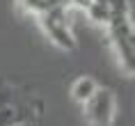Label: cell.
<instances>
[{
	"mask_svg": "<svg viewBox=\"0 0 135 126\" xmlns=\"http://www.w3.org/2000/svg\"><path fill=\"white\" fill-rule=\"evenodd\" d=\"M101 7L108 12L110 21L114 18H121V16H131L133 9H131V0H96Z\"/></svg>",
	"mask_w": 135,
	"mask_h": 126,
	"instance_id": "obj_6",
	"label": "cell"
},
{
	"mask_svg": "<svg viewBox=\"0 0 135 126\" xmlns=\"http://www.w3.org/2000/svg\"><path fill=\"white\" fill-rule=\"evenodd\" d=\"M108 41L112 46V55L124 76L135 78V23L133 16H121L108 23Z\"/></svg>",
	"mask_w": 135,
	"mask_h": 126,
	"instance_id": "obj_1",
	"label": "cell"
},
{
	"mask_svg": "<svg viewBox=\"0 0 135 126\" xmlns=\"http://www.w3.org/2000/svg\"><path fill=\"white\" fill-rule=\"evenodd\" d=\"M83 117L87 124H99V126L112 124L117 117V96L112 94V90L99 87L96 94L83 105Z\"/></svg>",
	"mask_w": 135,
	"mask_h": 126,
	"instance_id": "obj_3",
	"label": "cell"
},
{
	"mask_svg": "<svg viewBox=\"0 0 135 126\" xmlns=\"http://www.w3.org/2000/svg\"><path fill=\"white\" fill-rule=\"evenodd\" d=\"M71 14H73V9L57 5V7L48 9L46 14H41L37 18L41 32L46 35V39H48L55 48L66 50V53L76 50V46H78L76 32H73V28H71Z\"/></svg>",
	"mask_w": 135,
	"mask_h": 126,
	"instance_id": "obj_2",
	"label": "cell"
},
{
	"mask_svg": "<svg viewBox=\"0 0 135 126\" xmlns=\"http://www.w3.org/2000/svg\"><path fill=\"white\" fill-rule=\"evenodd\" d=\"M99 87H101V85L96 83L92 76H80V78H76V80L71 83V87H69L71 101H73V103H78V105H85L87 101L96 94Z\"/></svg>",
	"mask_w": 135,
	"mask_h": 126,
	"instance_id": "obj_4",
	"label": "cell"
},
{
	"mask_svg": "<svg viewBox=\"0 0 135 126\" xmlns=\"http://www.w3.org/2000/svg\"><path fill=\"white\" fill-rule=\"evenodd\" d=\"M14 2H16V9H18L21 14L35 16V18H39L41 14H46L48 9L57 7L53 0H14Z\"/></svg>",
	"mask_w": 135,
	"mask_h": 126,
	"instance_id": "obj_5",
	"label": "cell"
}]
</instances>
